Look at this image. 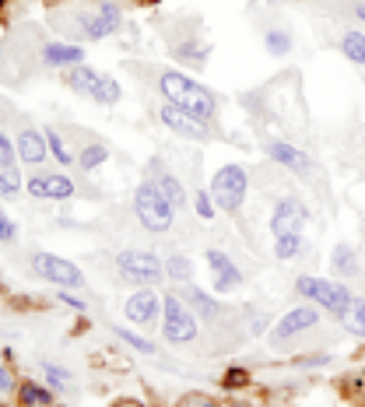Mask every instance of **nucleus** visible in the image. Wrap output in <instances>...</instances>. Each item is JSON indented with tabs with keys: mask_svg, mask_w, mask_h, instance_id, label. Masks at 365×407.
Wrapping results in <instances>:
<instances>
[{
	"mask_svg": "<svg viewBox=\"0 0 365 407\" xmlns=\"http://www.w3.org/2000/svg\"><path fill=\"white\" fill-rule=\"evenodd\" d=\"M162 95L172 102V105H179V109H186L190 116H197L200 123H207L215 116V95L207 92L204 85H197L193 78H186V74H176V71H166L162 74Z\"/></svg>",
	"mask_w": 365,
	"mask_h": 407,
	"instance_id": "f257e3e1",
	"label": "nucleus"
},
{
	"mask_svg": "<svg viewBox=\"0 0 365 407\" xmlns=\"http://www.w3.org/2000/svg\"><path fill=\"white\" fill-rule=\"evenodd\" d=\"M134 211H137V221L148 228V232H169L172 228V204L169 197L154 187V183H141L137 193H134Z\"/></svg>",
	"mask_w": 365,
	"mask_h": 407,
	"instance_id": "f03ea898",
	"label": "nucleus"
},
{
	"mask_svg": "<svg viewBox=\"0 0 365 407\" xmlns=\"http://www.w3.org/2000/svg\"><path fill=\"white\" fill-rule=\"evenodd\" d=\"M295 292L299 295H305V299H312V302H320L327 313H334V316H348V309H351V288H344V284H334V281H323V277H309V274H302L299 281H295Z\"/></svg>",
	"mask_w": 365,
	"mask_h": 407,
	"instance_id": "7ed1b4c3",
	"label": "nucleus"
},
{
	"mask_svg": "<svg viewBox=\"0 0 365 407\" xmlns=\"http://www.w3.org/2000/svg\"><path fill=\"white\" fill-rule=\"evenodd\" d=\"M211 200H215L222 211L235 214V211L242 207V200H246V168H239V165L218 168V176H215V183H211Z\"/></svg>",
	"mask_w": 365,
	"mask_h": 407,
	"instance_id": "20e7f679",
	"label": "nucleus"
},
{
	"mask_svg": "<svg viewBox=\"0 0 365 407\" xmlns=\"http://www.w3.org/2000/svg\"><path fill=\"white\" fill-rule=\"evenodd\" d=\"M162 330H166V340L186 344V340L197 337V313H193L183 299L169 295V299L162 302Z\"/></svg>",
	"mask_w": 365,
	"mask_h": 407,
	"instance_id": "39448f33",
	"label": "nucleus"
},
{
	"mask_svg": "<svg viewBox=\"0 0 365 407\" xmlns=\"http://www.w3.org/2000/svg\"><path fill=\"white\" fill-rule=\"evenodd\" d=\"M116 267L134 284H159V277L166 274L162 260L154 257V253H148V250H123L116 257Z\"/></svg>",
	"mask_w": 365,
	"mask_h": 407,
	"instance_id": "423d86ee",
	"label": "nucleus"
},
{
	"mask_svg": "<svg viewBox=\"0 0 365 407\" xmlns=\"http://www.w3.org/2000/svg\"><path fill=\"white\" fill-rule=\"evenodd\" d=\"M32 267H35V274H42L46 281H53V284H64V288H84L81 270H78L71 260H64V257L35 253V257H32Z\"/></svg>",
	"mask_w": 365,
	"mask_h": 407,
	"instance_id": "0eeeda50",
	"label": "nucleus"
},
{
	"mask_svg": "<svg viewBox=\"0 0 365 407\" xmlns=\"http://www.w3.org/2000/svg\"><path fill=\"white\" fill-rule=\"evenodd\" d=\"M159 116H162V123H166L169 130L183 134L186 141H207V123H200V120H197V116H190L186 109H179V105L166 102Z\"/></svg>",
	"mask_w": 365,
	"mask_h": 407,
	"instance_id": "6e6552de",
	"label": "nucleus"
},
{
	"mask_svg": "<svg viewBox=\"0 0 365 407\" xmlns=\"http://www.w3.org/2000/svg\"><path fill=\"white\" fill-rule=\"evenodd\" d=\"M305 207L299 204V200H281L278 207H274V214H271V232H274V239L278 236H299V232L305 228Z\"/></svg>",
	"mask_w": 365,
	"mask_h": 407,
	"instance_id": "1a4fd4ad",
	"label": "nucleus"
},
{
	"mask_svg": "<svg viewBox=\"0 0 365 407\" xmlns=\"http://www.w3.org/2000/svg\"><path fill=\"white\" fill-rule=\"evenodd\" d=\"M28 193L42 200H67L74 197V183L71 176H60V172H39V176L28 180Z\"/></svg>",
	"mask_w": 365,
	"mask_h": 407,
	"instance_id": "9d476101",
	"label": "nucleus"
},
{
	"mask_svg": "<svg viewBox=\"0 0 365 407\" xmlns=\"http://www.w3.org/2000/svg\"><path fill=\"white\" fill-rule=\"evenodd\" d=\"M159 313H162V299L154 295V292H134L130 299H127V306H123V316L130 320V323H137V327H151L154 320H159Z\"/></svg>",
	"mask_w": 365,
	"mask_h": 407,
	"instance_id": "9b49d317",
	"label": "nucleus"
},
{
	"mask_svg": "<svg viewBox=\"0 0 365 407\" xmlns=\"http://www.w3.org/2000/svg\"><path fill=\"white\" fill-rule=\"evenodd\" d=\"M317 323H320V313L312 309V306H295V309L285 313L281 323L274 327V340H288V337H295V334H302V330H309V327H317Z\"/></svg>",
	"mask_w": 365,
	"mask_h": 407,
	"instance_id": "f8f14e48",
	"label": "nucleus"
},
{
	"mask_svg": "<svg viewBox=\"0 0 365 407\" xmlns=\"http://www.w3.org/2000/svg\"><path fill=\"white\" fill-rule=\"evenodd\" d=\"M207 267L215 274V292H232V288L242 284V270L222 253V250H211L207 253Z\"/></svg>",
	"mask_w": 365,
	"mask_h": 407,
	"instance_id": "ddd939ff",
	"label": "nucleus"
},
{
	"mask_svg": "<svg viewBox=\"0 0 365 407\" xmlns=\"http://www.w3.org/2000/svg\"><path fill=\"white\" fill-rule=\"evenodd\" d=\"M116 25H120V8L102 4L95 18H84V39H102V35L116 32Z\"/></svg>",
	"mask_w": 365,
	"mask_h": 407,
	"instance_id": "4468645a",
	"label": "nucleus"
},
{
	"mask_svg": "<svg viewBox=\"0 0 365 407\" xmlns=\"http://www.w3.org/2000/svg\"><path fill=\"white\" fill-rule=\"evenodd\" d=\"M15 148H18V158H21V162L39 165V162L46 158V148H49V144H46V134H39V130H28V127H25V130L18 134V144H15Z\"/></svg>",
	"mask_w": 365,
	"mask_h": 407,
	"instance_id": "2eb2a0df",
	"label": "nucleus"
},
{
	"mask_svg": "<svg viewBox=\"0 0 365 407\" xmlns=\"http://www.w3.org/2000/svg\"><path fill=\"white\" fill-rule=\"evenodd\" d=\"M267 155H271L274 162L288 165L292 172H309L305 151H299V148H292V144H285V141H271V144H267Z\"/></svg>",
	"mask_w": 365,
	"mask_h": 407,
	"instance_id": "dca6fc26",
	"label": "nucleus"
},
{
	"mask_svg": "<svg viewBox=\"0 0 365 407\" xmlns=\"http://www.w3.org/2000/svg\"><path fill=\"white\" fill-rule=\"evenodd\" d=\"M42 60H46L49 67H67V64H81L84 53H81V46H74V42H67V46L49 42V46L42 49Z\"/></svg>",
	"mask_w": 365,
	"mask_h": 407,
	"instance_id": "f3484780",
	"label": "nucleus"
},
{
	"mask_svg": "<svg viewBox=\"0 0 365 407\" xmlns=\"http://www.w3.org/2000/svg\"><path fill=\"white\" fill-rule=\"evenodd\" d=\"M154 168H159V180H151V183L169 197V204H172V207H186V190H183V183L172 176V172H166L162 165H154Z\"/></svg>",
	"mask_w": 365,
	"mask_h": 407,
	"instance_id": "a211bd4d",
	"label": "nucleus"
},
{
	"mask_svg": "<svg viewBox=\"0 0 365 407\" xmlns=\"http://www.w3.org/2000/svg\"><path fill=\"white\" fill-rule=\"evenodd\" d=\"M98 81H102V74H95V71L84 67V64H74V67L67 71V85H71L74 92H81V95H95Z\"/></svg>",
	"mask_w": 365,
	"mask_h": 407,
	"instance_id": "6ab92c4d",
	"label": "nucleus"
},
{
	"mask_svg": "<svg viewBox=\"0 0 365 407\" xmlns=\"http://www.w3.org/2000/svg\"><path fill=\"white\" fill-rule=\"evenodd\" d=\"M183 295H186V302H190V306L197 309V316H204V320H215V316L222 313V309H218V302H215L211 295H204V292H197V288H186V292H183Z\"/></svg>",
	"mask_w": 365,
	"mask_h": 407,
	"instance_id": "aec40b11",
	"label": "nucleus"
},
{
	"mask_svg": "<svg viewBox=\"0 0 365 407\" xmlns=\"http://www.w3.org/2000/svg\"><path fill=\"white\" fill-rule=\"evenodd\" d=\"M334 270H337L341 277H351V274H358V260H355V250H351L348 243L334 246Z\"/></svg>",
	"mask_w": 365,
	"mask_h": 407,
	"instance_id": "412c9836",
	"label": "nucleus"
},
{
	"mask_svg": "<svg viewBox=\"0 0 365 407\" xmlns=\"http://www.w3.org/2000/svg\"><path fill=\"white\" fill-rule=\"evenodd\" d=\"M341 49H344V56H348L351 64H362V67H365V35H362V32L341 35Z\"/></svg>",
	"mask_w": 365,
	"mask_h": 407,
	"instance_id": "4be33fe9",
	"label": "nucleus"
},
{
	"mask_svg": "<svg viewBox=\"0 0 365 407\" xmlns=\"http://www.w3.org/2000/svg\"><path fill=\"white\" fill-rule=\"evenodd\" d=\"M109 158V151H106V144H88L81 155H78V165L84 168V172H91L95 165H102V162H106Z\"/></svg>",
	"mask_w": 365,
	"mask_h": 407,
	"instance_id": "5701e85b",
	"label": "nucleus"
},
{
	"mask_svg": "<svg viewBox=\"0 0 365 407\" xmlns=\"http://www.w3.org/2000/svg\"><path fill=\"white\" fill-rule=\"evenodd\" d=\"M264 46H267V53H271V56H285V53L292 49V35H288L285 28H271V32H267V39H264Z\"/></svg>",
	"mask_w": 365,
	"mask_h": 407,
	"instance_id": "b1692460",
	"label": "nucleus"
},
{
	"mask_svg": "<svg viewBox=\"0 0 365 407\" xmlns=\"http://www.w3.org/2000/svg\"><path fill=\"white\" fill-rule=\"evenodd\" d=\"M49 400H53V393H49V390H42V386H35V383H25V386H21V404H25V407H46Z\"/></svg>",
	"mask_w": 365,
	"mask_h": 407,
	"instance_id": "393cba45",
	"label": "nucleus"
},
{
	"mask_svg": "<svg viewBox=\"0 0 365 407\" xmlns=\"http://www.w3.org/2000/svg\"><path fill=\"white\" fill-rule=\"evenodd\" d=\"M42 134H46V144H49V151H53V158H57V162H64V165H71V162H74V155L67 151V144L60 141V134H57L53 127H46Z\"/></svg>",
	"mask_w": 365,
	"mask_h": 407,
	"instance_id": "a878e982",
	"label": "nucleus"
},
{
	"mask_svg": "<svg viewBox=\"0 0 365 407\" xmlns=\"http://www.w3.org/2000/svg\"><path fill=\"white\" fill-rule=\"evenodd\" d=\"M344 323H348V330H351V334L365 337V302H362V299H355V302H351V309H348Z\"/></svg>",
	"mask_w": 365,
	"mask_h": 407,
	"instance_id": "bb28decb",
	"label": "nucleus"
},
{
	"mask_svg": "<svg viewBox=\"0 0 365 407\" xmlns=\"http://www.w3.org/2000/svg\"><path fill=\"white\" fill-rule=\"evenodd\" d=\"M116 330V337L123 340V344H130L134 352H141V355H154V344L151 340H144V337H137V334H130L127 327H113Z\"/></svg>",
	"mask_w": 365,
	"mask_h": 407,
	"instance_id": "cd10ccee",
	"label": "nucleus"
},
{
	"mask_svg": "<svg viewBox=\"0 0 365 407\" xmlns=\"http://www.w3.org/2000/svg\"><path fill=\"white\" fill-rule=\"evenodd\" d=\"M299 250H302V236H278V239H274V253H278V260H292Z\"/></svg>",
	"mask_w": 365,
	"mask_h": 407,
	"instance_id": "c85d7f7f",
	"label": "nucleus"
},
{
	"mask_svg": "<svg viewBox=\"0 0 365 407\" xmlns=\"http://www.w3.org/2000/svg\"><path fill=\"white\" fill-rule=\"evenodd\" d=\"M166 274H169V277H176V281H190V274H193V263H190L183 253H176V257H169V263H166Z\"/></svg>",
	"mask_w": 365,
	"mask_h": 407,
	"instance_id": "c756f323",
	"label": "nucleus"
},
{
	"mask_svg": "<svg viewBox=\"0 0 365 407\" xmlns=\"http://www.w3.org/2000/svg\"><path fill=\"white\" fill-rule=\"evenodd\" d=\"M91 98H95V102H106V105H113V102H120V85H116L113 78H102Z\"/></svg>",
	"mask_w": 365,
	"mask_h": 407,
	"instance_id": "7c9ffc66",
	"label": "nucleus"
},
{
	"mask_svg": "<svg viewBox=\"0 0 365 407\" xmlns=\"http://www.w3.org/2000/svg\"><path fill=\"white\" fill-rule=\"evenodd\" d=\"M18 190H21L18 168H0V197H15Z\"/></svg>",
	"mask_w": 365,
	"mask_h": 407,
	"instance_id": "2f4dec72",
	"label": "nucleus"
},
{
	"mask_svg": "<svg viewBox=\"0 0 365 407\" xmlns=\"http://www.w3.org/2000/svg\"><path fill=\"white\" fill-rule=\"evenodd\" d=\"M42 372H46V379L53 383V386H71V372L60 369V365H53V362H42Z\"/></svg>",
	"mask_w": 365,
	"mask_h": 407,
	"instance_id": "473e14b6",
	"label": "nucleus"
},
{
	"mask_svg": "<svg viewBox=\"0 0 365 407\" xmlns=\"http://www.w3.org/2000/svg\"><path fill=\"white\" fill-rule=\"evenodd\" d=\"M15 155H18V148L0 134V168H15Z\"/></svg>",
	"mask_w": 365,
	"mask_h": 407,
	"instance_id": "72a5a7b5",
	"label": "nucleus"
},
{
	"mask_svg": "<svg viewBox=\"0 0 365 407\" xmlns=\"http://www.w3.org/2000/svg\"><path fill=\"white\" fill-rule=\"evenodd\" d=\"M15 239H18V225L0 211V243H15Z\"/></svg>",
	"mask_w": 365,
	"mask_h": 407,
	"instance_id": "f704fd0d",
	"label": "nucleus"
},
{
	"mask_svg": "<svg viewBox=\"0 0 365 407\" xmlns=\"http://www.w3.org/2000/svg\"><path fill=\"white\" fill-rule=\"evenodd\" d=\"M197 214H200V218H211V214H215L211 193H197Z\"/></svg>",
	"mask_w": 365,
	"mask_h": 407,
	"instance_id": "c9c22d12",
	"label": "nucleus"
},
{
	"mask_svg": "<svg viewBox=\"0 0 365 407\" xmlns=\"http://www.w3.org/2000/svg\"><path fill=\"white\" fill-rule=\"evenodd\" d=\"M179 407H218V400H207V397H186Z\"/></svg>",
	"mask_w": 365,
	"mask_h": 407,
	"instance_id": "e433bc0d",
	"label": "nucleus"
},
{
	"mask_svg": "<svg viewBox=\"0 0 365 407\" xmlns=\"http://www.w3.org/2000/svg\"><path fill=\"white\" fill-rule=\"evenodd\" d=\"M57 299H60V302H64V306H71V309H84V302H81V299H78V295H71V292H60V295H57Z\"/></svg>",
	"mask_w": 365,
	"mask_h": 407,
	"instance_id": "4c0bfd02",
	"label": "nucleus"
},
{
	"mask_svg": "<svg viewBox=\"0 0 365 407\" xmlns=\"http://www.w3.org/2000/svg\"><path fill=\"white\" fill-rule=\"evenodd\" d=\"M235 383H246V372L242 369H232V376L225 379V386H235Z\"/></svg>",
	"mask_w": 365,
	"mask_h": 407,
	"instance_id": "58836bf2",
	"label": "nucleus"
},
{
	"mask_svg": "<svg viewBox=\"0 0 365 407\" xmlns=\"http://www.w3.org/2000/svg\"><path fill=\"white\" fill-rule=\"evenodd\" d=\"M11 386H15V379L8 376V369H4V365H0V390H11Z\"/></svg>",
	"mask_w": 365,
	"mask_h": 407,
	"instance_id": "ea45409f",
	"label": "nucleus"
},
{
	"mask_svg": "<svg viewBox=\"0 0 365 407\" xmlns=\"http://www.w3.org/2000/svg\"><path fill=\"white\" fill-rule=\"evenodd\" d=\"M116 407H137V404H127V400H123V404H116Z\"/></svg>",
	"mask_w": 365,
	"mask_h": 407,
	"instance_id": "a19ab883",
	"label": "nucleus"
},
{
	"mask_svg": "<svg viewBox=\"0 0 365 407\" xmlns=\"http://www.w3.org/2000/svg\"><path fill=\"white\" fill-rule=\"evenodd\" d=\"M0 4H4V0H0Z\"/></svg>",
	"mask_w": 365,
	"mask_h": 407,
	"instance_id": "79ce46f5",
	"label": "nucleus"
}]
</instances>
